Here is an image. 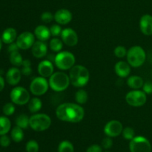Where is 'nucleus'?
Instances as JSON below:
<instances>
[{"instance_id": "42", "label": "nucleus", "mask_w": 152, "mask_h": 152, "mask_svg": "<svg viewBox=\"0 0 152 152\" xmlns=\"http://www.w3.org/2000/svg\"><path fill=\"white\" fill-rule=\"evenodd\" d=\"M19 48L18 47L17 44L16 43H11V44H10V46H8V52H10V53H11V52H17L18 50H19Z\"/></svg>"}, {"instance_id": "21", "label": "nucleus", "mask_w": 152, "mask_h": 152, "mask_svg": "<svg viewBox=\"0 0 152 152\" xmlns=\"http://www.w3.org/2000/svg\"><path fill=\"white\" fill-rule=\"evenodd\" d=\"M17 34L16 31L13 28H7L3 31L1 35V40L6 44H11L16 40Z\"/></svg>"}, {"instance_id": "38", "label": "nucleus", "mask_w": 152, "mask_h": 152, "mask_svg": "<svg viewBox=\"0 0 152 152\" xmlns=\"http://www.w3.org/2000/svg\"><path fill=\"white\" fill-rule=\"evenodd\" d=\"M102 145L104 148L105 149H109L111 148V146L113 145V141L111 139V137H107L102 139Z\"/></svg>"}, {"instance_id": "33", "label": "nucleus", "mask_w": 152, "mask_h": 152, "mask_svg": "<svg viewBox=\"0 0 152 152\" xmlns=\"http://www.w3.org/2000/svg\"><path fill=\"white\" fill-rule=\"evenodd\" d=\"M27 152H38L39 144L35 140H30L26 144Z\"/></svg>"}, {"instance_id": "12", "label": "nucleus", "mask_w": 152, "mask_h": 152, "mask_svg": "<svg viewBox=\"0 0 152 152\" xmlns=\"http://www.w3.org/2000/svg\"><path fill=\"white\" fill-rule=\"evenodd\" d=\"M123 125L120 121L111 120L104 127V133L107 137H117L123 132Z\"/></svg>"}, {"instance_id": "17", "label": "nucleus", "mask_w": 152, "mask_h": 152, "mask_svg": "<svg viewBox=\"0 0 152 152\" xmlns=\"http://www.w3.org/2000/svg\"><path fill=\"white\" fill-rule=\"evenodd\" d=\"M53 65L48 60L41 61L38 65V72L42 77H50L53 74Z\"/></svg>"}, {"instance_id": "41", "label": "nucleus", "mask_w": 152, "mask_h": 152, "mask_svg": "<svg viewBox=\"0 0 152 152\" xmlns=\"http://www.w3.org/2000/svg\"><path fill=\"white\" fill-rule=\"evenodd\" d=\"M86 152H102V148L99 145H92L88 148Z\"/></svg>"}, {"instance_id": "29", "label": "nucleus", "mask_w": 152, "mask_h": 152, "mask_svg": "<svg viewBox=\"0 0 152 152\" xmlns=\"http://www.w3.org/2000/svg\"><path fill=\"white\" fill-rule=\"evenodd\" d=\"M88 98V95L87 92L85 89H80L76 92L75 95V99L78 104H83L87 102Z\"/></svg>"}, {"instance_id": "19", "label": "nucleus", "mask_w": 152, "mask_h": 152, "mask_svg": "<svg viewBox=\"0 0 152 152\" xmlns=\"http://www.w3.org/2000/svg\"><path fill=\"white\" fill-rule=\"evenodd\" d=\"M131 66L129 63L125 61H119L116 63L114 69L116 74L120 77H126L131 73Z\"/></svg>"}, {"instance_id": "9", "label": "nucleus", "mask_w": 152, "mask_h": 152, "mask_svg": "<svg viewBox=\"0 0 152 152\" xmlns=\"http://www.w3.org/2000/svg\"><path fill=\"white\" fill-rule=\"evenodd\" d=\"M10 99L12 102L18 105H24L30 101V94L25 88L16 86L10 92Z\"/></svg>"}, {"instance_id": "30", "label": "nucleus", "mask_w": 152, "mask_h": 152, "mask_svg": "<svg viewBox=\"0 0 152 152\" xmlns=\"http://www.w3.org/2000/svg\"><path fill=\"white\" fill-rule=\"evenodd\" d=\"M63 46V42L59 38H53L50 41V48L52 51L55 52H59Z\"/></svg>"}, {"instance_id": "1", "label": "nucleus", "mask_w": 152, "mask_h": 152, "mask_svg": "<svg viewBox=\"0 0 152 152\" xmlns=\"http://www.w3.org/2000/svg\"><path fill=\"white\" fill-rule=\"evenodd\" d=\"M56 117L61 121L77 123L83 119L85 110L80 105L74 103H63L56 110Z\"/></svg>"}, {"instance_id": "23", "label": "nucleus", "mask_w": 152, "mask_h": 152, "mask_svg": "<svg viewBox=\"0 0 152 152\" xmlns=\"http://www.w3.org/2000/svg\"><path fill=\"white\" fill-rule=\"evenodd\" d=\"M11 127L10 121L6 116H0V135H5L9 132Z\"/></svg>"}, {"instance_id": "39", "label": "nucleus", "mask_w": 152, "mask_h": 152, "mask_svg": "<svg viewBox=\"0 0 152 152\" xmlns=\"http://www.w3.org/2000/svg\"><path fill=\"white\" fill-rule=\"evenodd\" d=\"M10 139L7 135H1L0 137V145L2 147H7L10 145Z\"/></svg>"}, {"instance_id": "15", "label": "nucleus", "mask_w": 152, "mask_h": 152, "mask_svg": "<svg viewBox=\"0 0 152 152\" xmlns=\"http://www.w3.org/2000/svg\"><path fill=\"white\" fill-rule=\"evenodd\" d=\"M31 52H32L34 57L37 58H44L48 52V46L45 42L37 40L35 41L34 44L31 47Z\"/></svg>"}, {"instance_id": "11", "label": "nucleus", "mask_w": 152, "mask_h": 152, "mask_svg": "<svg viewBox=\"0 0 152 152\" xmlns=\"http://www.w3.org/2000/svg\"><path fill=\"white\" fill-rule=\"evenodd\" d=\"M34 43H35V35L29 31H25L19 34L16 42L18 47L23 50H26L32 47Z\"/></svg>"}, {"instance_id": "44", "label": "nucleus", "mask_w": 152, "mask_h": 152, "mask_svg": "<svg viewBox=\"0 0 152 152\" xmlns=\"http://www.w3.org/2000/svg\"><path fill=\"white\" fill-rule=\"evenodd\" d=\"M1 46H2V40H1V39H0V51L1 49Z\"/></svg>"}, {"instance_id": "8", "label": "nucleus", "mask_w": 152, "mask_h": 152, "mask_svg": "<svg viewBox=\"0 0 152 152\" xmlns=\"http://www.w3.org/2000/svg\"><path fill=\"white\" fill-rule=\"evenodd\" d=\"M126 102L132 107H141L146 102V94L142 90L134 89L127 93L126 96Z\"/></svg>"}, {"instance_id": "25", "label": "nucleus", "mask_w": 152, "mask_h": 152, "mask_svg": "<svg viewBox=\"0 0 152 152\" xmlns=\"http://www.w3.org/2000/svg\"><path fill=\"white\" fill-rule=\"evenodd\" d=\"M30 118L25 114H21L16 118V126L19 127L22 129H26L29 126Z\"/></svg>"}, {"instance_id": "5", "label": "nucleus", "mask_w": 152, "mask_h": 152, "mask_svg": "<svg viewBox=\"0 0 152 152\" xmlns=\"http://www.w3.org/2000/svg\"><path fill=\"white\" fill-rule=\"evenodd\" d=\"M51 119L50 116L45 113H36L30 117L29 126L37 132L45 131L50 128Z\"/></svg>"}, {"instance_id": "22", "label": "nucleus", "mask_w": 152, "mask_h": 152, "mask_svg": "<svg viewBox=\"0 0 152 152\" xmlns=\"http://www.w3.org/2000/svg\"><path fill=\"white\" fill-rule=\"evenodd\" d=\"M127 84L129 87L133 89H139L142 87L144 84L143 79L137 75H132L128 78Z\"/></svg>"}, {"instance_id": "32", "label": "nucleus", "mask_w": 152, "mask_h": 152, "mask_svg": "<svg viewBox=\"0 0 152 152\" xmlns=\"http://www.w3.org/2000/svg\"><path fill=\"white\" fill-rule=\"evenodd\" d=\"M122 134H123V137L127 140H132L135 137L134 130L132 128H130V127H127V128H124L123 130Z\"/></svg>"}, {"instance_id": "20", "label": "nucleus", "mask_w": 152, "mask_h": 152, "mask_svg": "<svg viewBox=\"0 0 152 152\" xmlns=\"http://www.w3.org/2000/svg\"><path fill=\"white\" fill-rule=\"evenodd\" d=\"M34 35L40 41H46L51 36L50 28L44 25H38L34 30Z\"/></svg>"}, {"instance_id": "10", "label": "nucleus", "mask_w": 152, "mask_h": 152, "mask_svg": "<svg viewBox=\"0 0 152 152\" xmlns=\"http://www.w3.org/2000/svg\"><path fill=\"white\" fill-rule=\"evenodd\" d=\"M49 83L45 77H37L31 81L30 84V90L34 95H42L48 90Z\"/></svg>"}, {"instance_id": "37", "label": "nucleus", "mask_w": 152, "mask_h": 152, "mask_svg": "<svg viewBox=\"0 0 152 152\" xmlns=\"http://www.w3.org/2000/svg\"><path fill=\"white\" fill-rule=\"evenodd\" d=\"M50 34L53 37H58L62 34V28L59 25H53L50 28Z\"/></svg>"}, {"instance_id": "40", "label": "nucleus", "mask_w": 152, "mask_h": 152, "mask_svg": "<svg viewBox=\"0 0 152 152\" xmlns=\"http://www.w3.org/2000/svg\"><path fill=\"white\" fill-rule=\"evenodd\" d=\"M143 92L145 94H152V82L151 81H146L144 83L143 86Z\"/></svg>"}, {"instance_id": "13", "label": "nucleus", "mask_w": 152, "mask_h": 152, "mask_svg": "<svg viewBox=\"0 0 152 152\" xmlns=\"http://www.w3.org/2000/svg\"><path fill=\"white\" fill-rule=\"evenodd\" d=\"M61 39L62 42L68 46H74L78 43V35L74 29L67 28L62 30L61 34Z\"/></svg>"}, {"instance_id": "35", "label": "nucleus", "mask_w": 152, "mask_h": 152, "mask_svg": "<svg viewBox=\"0 0 152 152\" xmlns=\"http://www.w3.org/2000/svg\"><path fill=\"white\" fill-rule=\"evenodd\" d=\"M2 111L6 116H11L15 112V107L12 103H7L4 105Z\"/></svg>"}, {"instance_id": "43", "label": "nucleus", "mask_w": 152, "mask_h": 152, "mask_svg": "<svg viewBox=\"0 0 152 152\" xmlns=\"http://www.w3.org/2000/svg\"><path fill=\"white\" fill-rule=\"evenodd\" d=\"M4 87V80L1 76H0V92L3 90Z\"/></svg>"}, {"instance_id": "34", "label": "nucleus", "mask_w": 152, "mask_h": 152, "mask_svg": "<svg viewBox=\"0 0 152 152\" xmlns=\"http://www.w3.org/2000/svg\"><path fill=\"white\" fill-rule=\"evenodd\" d=\"M127 52L126 48L123 46H118L114 49V55L119 58H123L127 55Z\"/></svg>"}, {"instance_id": "6", "label": "nucleus", "mask_w": 152, "mask_h": 152, "mask_svg": "<svg viewBox=\"0 0 152 152\" xmlns=\"http://www.w3.org/2000/svg\"><path fill=\"white\" fill-rule=\"evenodd\" d=\"M75 57L68 51L59 52L54 58L56 67L61 70L71 69L75 64Z\"/></svg>"}, {"instance_id": "7", "label": "nucleus", "mask_w": 152, "mask_h": 152, "mask_svg": "<svg viewBox=\"0 0 152 152\" xmlns=\"http://www.w3.org/2000/svg\"><path fill=\"white\" fill-rule=\"evenodd\" d=\"M129 148L131 152H151V145L145 137L138 136L131 140Z\"/></svg>"}, {"instance_id": "27", "label": "nucleus", "mask_w": 152, "mask_h": 152, "mask_svg": "<svg viewBox=\"0 0 152 152\" xmlns=\"http://www.w3.org/2000/svg\"><path fill=\"white\" fill-rule=\"evenodd\" d=\"M10 63L15 66H20L22 65L24 60L22 59V57L20 53L17 51V52H13L10 53Z\"/></svg>"}, {"instance_id": "3", "label": "nucleus", "mask_w": 152, "mask_h": 152, "mask_svg": "<svg viewBox=\"0 0 152 152\" xmlns=\"http://www.w3.org/2000/svg\"><path fill=\"white\" fill-rule=\"evenodd\" d=\"M49 86L56 92H62L69 86V76L63 72H56L49 78Z\"/></svg>"}, {"instance_id": "31", "label": "nucleus", "mask_w": 152, "mask_h": 152, "mask_svg": "<svg viewBox=\"0 0 152 152\" xmlns=\"http://www.w3.org/2000/svg\"><path fill=\"white\" fill-rule=\"evenodd\" d=\"M22 68L21 72L25 76L30 75L32 73V68H31V63L29 60H24L22 63Z\"/></svg>"}, {"instance_id": "26", "label": "nucleus", "mask_w": 152, "mask_h": 152, "mask_svg": "<svg viewBox=\"0 0 152 152\" xmlns=\"http://www.w3.org/2000/svg\"><path fill=\"white\" fill-rule=\"evenodd\" d=\"M11 138L16 142H20L24 138V132L19 127L16 126L11 131Z\"/></svg>"}, {"instance_id": "14", "label": "nucleus", "mask_w": 152, "mask_h": 152, "mask_svg": "<svg viewBox=\"0 0 152 152\" xmlns=\"http://www.w3.org/2000/svg\"><path fill=\"white\" fill-rule=\"evenodd\" d=\"M54 20L60 25H67L72 20V13L67 9H59L55 13Z\"/></svg>"}, {"instance_id": "18", "label": "nucleus", "mask_w": 152, "mask_h": 152, "mask_svg": "<svg viewBox=\"0 0 152 152\" xmlns=\"http://www.w3.org/2000/svg\"><path fill=\"white\" fill-rule=\"evenodd\" d=\"M22 72L20 70L16 67H12L9 69L8 71L6 73V80L10 85H16L19 83L21 80Z\"/></svg>"}, {"instance_id": "28", "label": "nucleus", "mask_w": 152, "mask_h": 152, "mask_svg": "<svg viewBox=\"0 0 152 152\" xmlns=\"http://www.w3.org/2000/svg\"><path fill=\"white\" fill-rule=\"evenodd\" d=\"M58 152H74V148L72 143L68 140H64L58 146Z\"/></svg>"}, {"instance_id": "16", "label": "nucleus", "mask_w": 152, "mask_h": 152, "mask_svg": "<svg viewBox=\"0 0 152 152\" xmlns=\"http://www.w3.org/2000/svg\"><path fill=\"white\" fill-rule=\"evenodd\" d=\"M140 28L142 34L146 36L152 35V16L145 14L140 18Z\"/></svg>"}, {"instance_id": "2", "label": "nucleus", "mask_w": 152, "mask_h": 152, "mask_svg": "<svg viewBox=\"0 0 152 152\" xmlns=\"http://www.w3.org/2000/svg\"><path fill=\"white\" fill-rule=\"evenodd\" d=\"M69 78L71 83L76 87H83L88 82L90 73L86 67L82 65H74L70 70Z\"/></svg>"}, {"instance_id": "24", "label": "nucleus", "mask_w": 152, "mask_h": 152, "mask_svg": "<svg viewBox=\"0 0 152 152\" xmlns=\"http://www.w3.org/2000/svg\"><path fill=\"white\" fill-rule=\"evenodd\" d=\"M42 107V102L39 98H33L28 102V110L32 113L39 111Z\"/></svg>"}, {"instance_id": "4", "label": "nucleus", "mask_w": 152, "mask_h": 152, "mask_svg": "<svg viewBox=\"0 0 152 152\" xmlns=\"http://www.w3.org/2000/svg\"><path fill=\"white\" fill-rule=\"evenodd\" d=\"M127 61L129 65L132 67H140L145 63L146 54L145 50L140 46H132L128 50Z\"/></svg>"}, {"instance_id": "45", "label": "nucleus", "mask_w": 152, "mask_h": 152, "mask_svg": "<svg viewBox=\"0 0 152 152\" xmlns=\"http://www.w3.org/2000/svg\"><path fill=\"white\" fill-rule=\"evenodd\" d=\"M105 152H109V151H105Z\"/></svg>"}, {"instance_id": "36", "label": "nucleus", "mask_w": 152, "mask_h": 152, "mask_svg": "<svg viewBox=\"0 0 152 152\" xmlns=\"http://www.w3.org/2000/svg\"><path fill=\"white\" fill-rule=\"evenodd\" d=\"M41 19L45 23H50L52 22L53 19H54V15L52 14L50 12L45 11L42 13Z\"/></svg>"}]
</instances>
